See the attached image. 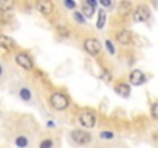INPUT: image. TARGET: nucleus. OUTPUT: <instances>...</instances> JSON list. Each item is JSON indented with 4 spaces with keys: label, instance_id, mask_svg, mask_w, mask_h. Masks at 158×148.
Wrapping results in <instances>:
<instances>
[{
    "label": "nucleus",
    "instance_id": "dca6fc26",
    "mask_svg": "<svg viewBox=\"0 0 158 148\" xmlns=\"http://www.w3.org/2000/svg\"><path fill=\"white\" fill-rule=\"evenodd\" d=\"M73 17H74V20L77 22V23H85V17H84V14L82 13H79V11H74L73 13Z\"/></svg>",
    "mask_w": 158,
    "mask_h": 148
},
{
    "label": "nucleus",
    "instance_id": "423d86ee",
    "mask_svg": "<svg viewBox=\"0 0 158 148\" xmlns=\"http://www.w3.org/2000/svg\"><path fill=\"white\" fill-rule=\"evenodd\" d=\"M36 10L42 16H51L54 6L51 3V0H37V2H36Z\"/></svg>",
    "mask_w": 158,
    "mask_h": 148
},
{
    "label": "nucleus",
    "instance_id": "4468645a",
    "mask_svg": "<svg viewBox=\"0 0 158 148\" xmlns=\"http://www.w3.org/2000/svg\"><path fill=\"white\" fill-rule=\"evenodd\" d=\"M82 14H84L85 17H92V16L95 14V6H92V5L87 3V2H84V3H82Z\"/></svg>",
    "mask_w": 158,
    "mask_h": 148
},
{
    "label": "nucleus",
    "instance_id": "6e6552de",
    "mask_svg": "<svg viewBox=\"0 0 158 148\" xmlns=\"http://www.w3.org/2000/svg\"><path fill=\"white\" fill-rule=\"evenodd\" d=\"M16 62H17V65H19L20 68H23V69H31V68H33V59H31L27 53H19V54L16 56Z\"/></svg>",
    "mask_w": 158,
    "mask_h": 148
},
{
    "label": "nucleus",
    "instance_id": "7ed1b4c3",
    "mask_svg": "<svg viewBox=\"0 0 158 148\" xmlns=\"http://www.w3.org/2000/svg\"><path fill=\"white\" fill-rule=\"evenodd\" d=\"M79 123L84 128H93L96 123V114L93 111H84L79 116Z\"/></svg>",
    "mask_w": 158,
    "mask_h": 148
},
{
    "label": "nucleus",
    "instance_id": "5701e85b",
    "mask_svg": "<svg viewBox=\"0 0 158 148\" xmlns=\"http://www.w3.org/2000/svg\"><path fill=\"white\" fill-rule=\"evenodd\" d=\"M106 48H107V51L110 54H115V46H113V43L110 40H106Z\"/></svg>",
    "mask_w": 158,
    "mask_h": 148
},
{
    "label": "nucleus",
    "instance_id": "412c9836",
    "mask_svg": "<svg viewBox=\"0 0 158 148\" xmlns=\"http://www.w3.org/2000/svg\"><path fill=\"white\" fill-rule=\"evenodd\" d=\"M99 137H101V139H106V140H107V139L110 140V139H113V133H112V131H102V133L99 134Z\"/></svg>",
    "mask_w": 158,
    "mask_h": 148
},
{
    "label": "nucleus",
    "instance_id": "6ab92c4d",
    "mask_svg": "<svg viewBox=\"0 0 158 148\" xmlns=\"http://www.w3.org/2000/svg\"><path fill=\"white\" fill-rule=\"evenodd\" d=\"M16 145H17V146H27V145H28L27 137H23V136L17 137V139H16Z\"/></svg>",
    "mask_w": 158,
    "mask_h": 148
},
{
    "label": "nucleus",
    "instance_id": "b1692460",
    "mask_svg": "<svg viewBox=\"0 0 158 148\" xmlns=\"http://www.w3.org/2000/svg\"><path fill=\"white\" fill-rule=\"evenodd\" d=\"M53 145V142L51 140H44L42 143H40V148H50Z\"/></svg>",
    "mask_w": 158,
    "mask_h": 148
},
{
    "label": "nucleus",
    "instance_id": "1a4fd4ad",
    "mask_svg": "<svg viewBox=\"0 0 158 148\" xmlns=\"http://www.w3.org/2000/svg\"><path fill=\"white\" fill-rule=\"evenodd\" d=\"M116 39H118V42H119L121 45H130V43H132V40H133L132 33H130V31H127V29L119 31V33L116 34Z\"/></svg>",
    "mask_w": 158,
    "mask_h": 148
},
{
    "label": "nucleus",
    "instance_id": "2eb2a0df",
    "mask_svg": "<svg viewBox=\"0 0 158 148\" xmlns=\"http://www.w3.org/2000/svg\"><path fill=\"white\" fill-rule=\"evenodd\" d=\"M106 25V11L104 10H99L98 11V22H96V28L98 29H102Z\"/></svg>",
    "mask_w": 158,
    "mask_h": 148
},
{
    "label": "nucleus",
    "instance_id": "9d476101",
    "mask_svg": "<svg viewBox=\"0 0 158 148\" xmlns=\"http://www.w3.org/2000/svg\"><path fill=\"white\" fill-rule=\"evenodd\" d=\"M14 46H16V43H14V40H13L11 37L0 34V48H3V49H6V51H13Z\"/></svg>",
    "mask_w": 158,
    "mask_h": 148
},
{
    "label": "nucleus",
    "instance_id": "0eeeda50",
    "mask_svg": "<svg viewBox=\"0 0 158 148\" xmlns=\"http://www.w3.org/2000/svg\"><path fill=\"white\" fill-rule=\"evenodd\" d=\"M129 80L133 87H139L146 82V76H144V72L139 71V69H133L130 74H129Z\"/></svg>",
    "mask_w": 158,
    "mask_h": 148
},
{
    "label": "nucleus",
    "instance_id": "bb28decb",
    "mask_svg": "<svg viewBox=\"0 0 158 148\" xmlns=\"http://www.w3.org/2000/svg\"><path fill=\"white\" fill-rule=\"evenodd\" d=\"M0 76H2V66H0Z\"/></svg>",
    "mask_w": 158,
    "mask_h": 148
},
{
    "label": "nucleus",
    "instance_id": "f257e3e1",
    "mask_svg": "<svg viewBox=\"0 0 158 148\" xmlns=\"http://www.w3.org/2000/svg\"><path fill=\"white\" fill-rule=\"evenodd\" d=\"M50 105H51L54 110L62 111V110H67V108H68L70 102H68L67 96H64V94H60V93H54V94H51V97H50Z\"/></svg>",
    "mask_w": 158,
    "mask_h": 148
},
{
    "label": "nucleus",
    "instance_id": "f03ea898",
    "mask_svg": "<svg viewBox=\"0 0 158 148\" xmlns=\"http://www.w3.org/2000/svg\"><path fill=\"white\" fill-rule=\"evenodd\" d=\"M70 136H71V140L74 143H77V145H85V143H89L92 140L90 133H87L84 130H73L70 133Z\"/></svg>",
    "mask_w": 158,
    "mask_h": 148
},
{
    "label": "nucleus",
    "instance_id": "aec40b11",
    "mask_svg": "<svg viewBox=\"0 0 158 148\" xmlns=\"http://www.w3.org/2000/svg\"><path fill=\"white\" fill-rule=\"evenodd\" d=\"M150 114H152V117H153V119H158V102H155V103L152 105Z\"/></svg>",
    "mask_w": 158,
    "mask_h": 148
},
{
    "label": "nucleus",
    "instance_id": "a211bd4d",
    "mask_svg": "<svg viewBox=\"0 0 158 148\" xmlns=\"http://www.w3.org/2000/svg\"><path fill=\"white\" fill-rule=\"evenodd\" d=\"M20 97H22L23 100H30V99H31L30 90H28V88H22V90H20Z\"/></svg>",
    "mask_w": 158,
    "mask_h": 148
},
{
    "label": "nucleus",
    "instance_id": "20e7f679",
    "mask_svg": "<svg viewBox=\"0 0 158 148\" xmlns=\"http://www.w3.org/2000/svg\"><path fill=\"white\" fill-rule=\"evenodd\" d=\"M149 17H150V10H149V6H146V5H139L135 11H133V20L135 22H147L149 20Z\"/></svg>",
    "mask_w": 158,
    "mask_h": 148
},
{
    "label": "nucleus",
    "instance_id": "f8f14e48",
    "mask_svg": "<svg viewBox=\"0 0 158 148\" xmlns=\"http://www.w3.org/2000/svg\"><path fill=\"white\" fill-rule=\"evenodd\" d=\"M115 91L116 94H119L121 97H129L130 96V87L127 84H118L115 87Z\"/></svg>",
    "mask_w": 158,
    "mask_h": 148
},
{
    "label": "nucleus",
    "instance_id": "a878e982",
    "mask_svg": "<svg viewBox=\"0 0 158 148\" xmlns=\"http://www.w3.org/2000/svg\"><path fill=\"white\" fill-rule=\"evenodd\" d=\"M87 3H90L92 6H96V3H98V0H85Z\"/></svg>",
    "mask_w": 158,
    "mask_h": 148
},
{
    "label": "nucleus",
    "instance_id": "39448f33",
    "mask_svg": "<svg viewBox=\"0 0 158 148\" xmlns=\"http://www.w3.org/2000/svg\"><path fill=\"white\" fill-rule=\"evenodd\" d=\"M84 48H85V51L90 54V56H98L99 53H101V43H99V40H96V39H87L85 42H84Z\"/></svg>",
    "mask_w": 158,
    "mask_h": 148
},
{
    "label": "nucleus",
    "instance_id": "9b49d317",
    "mask_svg": "<svg viewBox=\"0 0 158 148\" xmlns=\"http://www.w3.org/2000/svg\"><path fill=\"white\" fill-rule=\"evenodd\" d=\"M132 2L130 0H121V3H119V6H118V13L121 14V16H127L129 13H132Z\"/></svg>",
    "mask_w": 158,
    "mask_h": 148
},
{
    "label": "nucleus",
    "instance_id": "f3484780",
    "mask_svg": "<svg viewBox=\"0 0 158 148\" xmlns=\"http://www.w3.org/2000/svg\"><path fill=\"white\" fill-rule=\"evenodd\" d=\"M56 31L59 33V36H62V37H68V29H67V26H64V25H57L56 26Z\"/></svg>",
    "mask_w": 158,
    "mask_h": 148
},
{
    "label": "nucleus",
    "instance_id": "ddd939ff",
    "mask_svg": "<svg viewBox=\"0 0 158 148\" xmlns=\"http://www.w3.org/2000/svg\"><path fill=\"white\" fill-rule=\"evenodd\" d=\"M14 8V0H0V11H11Z\"/></svg>",
    "mask_w": 158,
    "mask_h": 148
},
{
    "label": "nucleus",
    "instance_id": "393cba45",
    "mask_svg": "<svg viewBox=\"0 0 158 148\" xmlns=\"http://www.w3.org/2000/svg\"><path fill=\"white\" fill-rule=\"evenodd\" d=\"M99 2H101V5H102V6H106V8L112 5V0H99Z\"/></svg>",
    "mask_w": 158,
    "mask_h": 148
},
{
    "label": "nucleus",
    "instance_id": "4be33fe9",
    "mask_svg": "<svg viewBox=\"0 0 158 148\" xmlns=\"http://www.w3.org/2000/svg\"><path fill=\"white\" fill-rule=\"evenodd\" d=\"M64 5L68 8V10H74L76 8V3H74V0H64Z\"/></svg>",
    "mask_w": 158,
    "mask_h": 148
}]
</instances>
